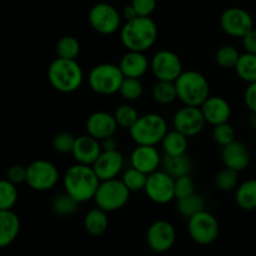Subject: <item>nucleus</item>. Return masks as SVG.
Masks as SVG:
<instances>
[{"label": "nucleus", "instance_id": "obj_31", "mask_svg": "<svg viewBox=\"0 0 256 256\" xmlns=\"http://www.w3.org/2000/svg\"><path fill=\"white\" fill-rule=\"evenodd\" d=\"M152 99L160 105H169L178 99L176 86L174 82L158 80L152 88Z\"/></svg>", "mask_w": 256, "mask_h": 256}, {"label": "nucleus", "instance_id": "obj_46", "mask_svg": "<svg viewBox=\"0 0 256 256\" xmlns=\"http://www.w3.org/2000/svg\"><path fill=\"white\" fill-rule=\"evenodd\" d=\"M138 16H139V15H138L136 10L134 9V6H132V4L126 5V6L124 8V10H122V18H124L126 22L135 19V18H138Z\"/></svg>", "mask_w": 256, "mask_h": 256}, {"label": "nucleus", "instance_id": "obj_3", "mask_svg": "<svg viewBox=\"0 0 256 256\" xmlns=\"http://www.w3.org/2000/svg\"><path fill=\"white\" fill-rule=\"evenodd\" d=\"M48 80L56 92L70 94L80 89L84 72L76 60L56 58L48 69Z\"/></svg>", "mask_w": 256, "mask_h": 256}, {"label": "nucleus", "instance_id": "obj_8", "mask_svg": "<svg viewBox=\"0 0 256 256\" xmlns=\"http://www.w3.org/2000/svg\"><path fill=\"white\" fill-rule=\"evenodd\" d=\"M188 232L196 244L210 245L219 236V222L212 212L202 210L188 219Z\"/></svg>", "mask_w": 256, "mask_h": 256}, {"label": "nucleus", "instance_id": "obj_6", "mask_svg": "<svg viewBox=\"0 0 256 256\" xmlns=\"http://www.w3.org/2000/svg\"><path fill=\"white\" fill-rule=\"evenodd\" d=\"M122 80L124 75L119 65L110 62L95 65L88 76L90 89L99 95H112L119 92Z\"/></svg>", "mask_w": 256, "mask_h": 256}, {"label": "nucleus", "instance_id": "obj_19", "mask_svg": "<svg viewBox=\"0 0 256 256\" xmlns=\"http://www.w3.org/2000/svg\"><path fill=\"white\" fill-rule=\"evenodd\" d=\"M118 129V122L114 114L106 112H95L88 118L86 132L98 140H104L106 138L114 136Z\"/></svg>", "mask_w": 256, "mask_h": 256}, {"label": "nucleus", "instance_id": "obj_47", "mask_svg": "<svg viewBox=\"0 0 256 256\" xmlns=\"http://www.w3.org/2000/svg\"><path fill=\"white\" fill-rule=\"evenodd\" d=\"M102 150H118V142L114 136L102 140Z\"/></svg>", "mask_w": 256, "mask_h": 256}, {"label": "nucleus", "instance_id": "obj_39", "mask_svg": "<svg viewBox=\"0 0 256 256\" xmlns=\"http://www.w3.org/2000/svg\"><path fill=\"white\" fill-rule=\"evenodd\" d=\"M212 139L220 146H225V145L230 144L235 140V130L229 122H224V124L215 125L214 130H212Z\"/></svg>", "mask_w": 256, "mask_h": 256}, {"label": "nucleus", "instance_id": "obj_33", "mask_svg": "<svg viewBox=\"0 0 256 256\" xmlns=\"http://www.w3.org/2000/svg\"><path fill=\"white\" fill-rule=\"evenodd\" d=\"M114 118L118 122V126L129 130L139 119V114L132 105H130L129 102H125V104L119 105L116 108Z\"/></svg>", "mask_w": 256, "mask_h": 256}, {"label": "nucleus", "instance_id": "obj_22", "mask_svg": "<svg viewBox=\"0 0 256 256\" xmlns=\"http://www.w3.org/2000/svg\"><path fill=\"white\" fill-rule=\"evenodd\" d=\"M119 68L124 78L140 79L149 70L150 62L144 52L128 50V52H125L122 59H120Z\"/></svg>", "mask_w": 256, "mask_h": 256}, {"label": "nucleus", "instance_id": "obj_28", "mask_svg": "<svg viewBox=\"0 0 256 256\" xmlns=\"http://www.w3.org/2000/svg\"><path fill=\"white\" fill-rule=\"evenodd\" d=\"M162 150L166 155H182L186 154L188 150V136L182 134L178 130L168 132L162 142Z\"/></svg>", "mask_w": 256, "mask_h": 256}, {"label": "nucleus", "instance_id": "obj_41", "mask_svg": "<svg viewBox=\"0 0 256 256\" xmlns=\"http://www.w3.org/2000/svg\"><path fill=\"white\" fill-rule=\"evenodd\" d=\"M195 192V182L190 175L175 179V199H182Z\"/></svg>", "mask_w": 256, "mask_h": 256}, {"label": "nucleus", "instance_id": "obj_16", "mask_svg": "<svg viewBox=\"0 0 256 256\" xmlns=\"http://www.w3.org/2000/svg\"><path fill=\"white\" fill-rule=\"evenodd\" d=\"M95 174L100 182L116 179L124 169V156L118 150H102L96 162L92 164Z\"/></svg>", "mask_w": 256, "mask_h": 256}, {"label": "nucleus", "instance_id": "obj_17", "mask_svg": "<svg viewBox=\"0 0 256 256\" xmlns=\"http://www.w3.org/2000/svg\"><path fill=\"white\" fill-rule=\"evenodd\" d=\"M162 155L156 146L152 145H136L130 155V164L132 168L149 175L156 172L162 165Z\"/></svg>", "mask_w": 256, "mask_h": 256}, {"label": "nucleus", "instance_id": "obj_10", "mask_svg": "<svg viewBox=\"0 0 256 256\" xmlns=\"http://www.w3.org/2000/svg\"><path fill=\"white\" fill-rule=\"evenodd\" d=\"M89 24L102 35L115 34L122 29V15L119 10L108 2H98L89 12Z\"/></svg>", "mask_w": 256, "mask_h": 256}, {"label": "nucleus", "instance_id": "obj_38", "mask_svg": "<svg viewBox=\"0 0 256 256\" xmlns=\"http://www.w3.org/2000/svg\"><path fill=\"white\" fill-rule=\"evenodd\" d=\"M238 182H239V172L230 168H225L222 172H218L215 178V184L216 188L222 192H232L236 189Z\"/></svg>", "mask_w": 256, "mask_h": 256}, {"label": "nucleus", "instance_id": "obj_2", "mask_svg": "<svg viewBox=\"0 0 256 256\" xmlns=\"http://www.w3.org/2000/svg\"><path fill=\"white\" fill-rule=\"evenodd\" d=\"M62 185H64V192L72 195L82 204L94 199L100 185V179L95 174L92 166L76 162L65 172Z\"/></svg>", "mask_w": 256, "mask_h": 256}, {"label": "nucleus", "instance_id": "obj_12", "mask_svg": "<svg viewBox=\"0 0 256 256\" xmlns=\"http://www.w3.org/2000/svg\"><path fill=\"white\" fill-rule=\"evenodd\" d=\"M150 69L158 80L175 82L180 76L182 62L180 58L172 50H159L150 60Z\"/></svg>", "mask_w": 256, "mask_h": 256}, {"label": "nucleus", "instance_id": "obj_34", "mask_svg": "<svg viewBox=\"0 0 256 256\" xmlns=\"http://www.w3.org/2000/svg\"><path fill=\"white\" fill-rule=\"evenodd\" d=\"M16 202V185L8 179L0 180V210H12Z\"/></svg>", "mask_w": 256, "mask_h": 256}, {"label": "nucleus", "instance_id": "obj_40", "mask_svg": "<svg viewBox=\"0 0 256 256\" xmlns=\"http://www.w3.org/2000/svg\"><path fill=\"white\" fill-rule=\"evenodd\" d=\"M75 139L76 138L72 132H59L55 135L54 140H52V146H54L55 152H60V154H69L72 152Z\"/></svg>", "mask_w": 256, "mask_h": 256}, {"label": "nucleus", "instance_id": "obj_42", "mask_svg": "<svg viewBox=\"0 0 256 256\" xmlns=\"http://www.w3.org/2000/svg\"><path fill=\"white\" fill-rule=\"evenodd\" d=\"M156 0H132V5L139 16H150L156 9Z\"/></svg>", "mask_w": 256, "mask_h": 256}, {"label": "nucleus", "instance_id": "obj_11", "mask_svg": "<svg viewBox=\"0 0 256 256\" xmlns=\"http://www.w3.org/2000/svg\"><path fill=\"white\" fill-rule=\"evenodd\" d=\"M144 192L155 204H168L175 199V179L164 170H156L148 175Z\"/></svg>", "mask_w": 256, "mask_h": 256}, {"label": "nucleus", "instance_id": "obj_36", "mask_svg": "<svg viewBox=\"0 0 256 256\" xmlns=\"http://www.w3.org/2000/svg\"><path fill=\"white\" fill-rule=\"evenodd\" d=\"M144 92V86L140 79H135V78H124L120 86L119 94L122 95V99L126 102H135V100L140 99Z\"/></svg>", "mask_w": 256, "mask_h": 256}, {"label": "nucleus", "instance_id": "obj_30", "mask_svg": "<svg viewBox=\"0 0 256 256\" xmlns=\"http://www.w3.org/2000/svg\"><path fill=\"white\" fill-rule=\"evenodd\" d=\"M235 72L238 76L248 84L256 82V54L244 52L240 55Z\"/></svg>", "mask_w": 256, "mask_h": 256}, {"label": "nucleus", "instance_id": "obj_43", "mask_svg": "<svg viewBox=\"0 0 256 256\" xmlns=\"http://www.w3.org/2000/svg\"><path fill=\"white\" fill-rule=\"evenodd\" d=\"M6 179L10 180L15 185L26 182V166H22V165H12V166H10L6 172Z\"/></svg>", "mask_w": 256, "mask_h": 256}, {"label": "nucleus", "instance_id": "obj_48", "mask_svg": "<svg viewBox=\"0 0 256 256\" xmlns=\"http://www.w3.org/2000/svg\"><path fill=\"white\" fill-rule=\"evenodd\" d=\"M249 125L256 130V112H252L249 116Z\"/></svg>", "mask_w": 256, "mask_h": 256}, {"label": "nucleus", "instance_id": "obj_37", "mask_svg": "<svg viewBox=\"0 0 256 256\" xmlns=\"http://www.w3.org/2000/svg\"><path fill=\"white\" fill-rule=\"evenodd\" d=\"M148 175L144 174L140 170L135 169V168L130 166L126 169L122 174V182H124L125 186L130 190V192H142L145 189L146 185Z\"/></svg>", "mask_w": 256, "mask_h": 256}, {"label": "nucleus", "instance_id": "obj_13", "mask_svg": "<svg viewBox=\"0 0 256 256\" xmlns=\"http://www.w3.org/2000/svg\"><path fill=\"white\" fill-rule=\"evenodd\" d=\"M220 26L229 36L244 38L250 30L254 29V20L245 9L229 8L220 16Z\"/></svg>", "mask_w": 256, "mask_h": 256}, {"label": "nucleus", "instance_id": "obj_18", "mask_svg": "<svg viewBox=\"0 0 256 256\" xmlns=\"http://www.w3.org/2000/svg\"><path fill=\"white\" fill-rule=\"evenodd\" d=\"M102 152V142L92 138V135L86 134L75 139L72 155L78 164L92 166V164L96 162Z\"/></svg>", "mask_w": 256, "mask_h": 256}, {"label": "nucleus", "instance_id": "obj_20", "mask_svg": "<svg viewBox=\"0 0 256 256\" xmlns=\"http://www.w3.org/2000/svg\"><path fill=\"white\" fill-rule=\"evenodd\" d=\"M206 124L212 126L229 122L232 116V106L222 96H209L200 106Z\"/></svg>", "mask_w": 256, "mask_h": 256}, {"label": "nucleus", "instance_id": "obj_25", "mask_svg": "<svg viewBox=\"0 0 256 256\" xmlns=\"http://www.w3.org/2000/svg\"><path fill=\"white\" fill-rule=\"evenodd\" d=\"M109 226V218L108 212L100 208H94L89 210L84 218V229L85 232L92 236H100L106 232Z\"/></svg>", "mask_w": 256, "mask_h": 256}, {"label": "nucleus", "instance_id": "obj_45", "mask_svg": "<svg viewBox=\"0 0 256 256\" xmlns=\"http://www.w3.org/2000/svg\"><path fill=\"white\" fill-rule=\"evenodd\" d=\"M242 39V46H244L245 52L250 54H256V30L252 29L245 35Z\"/></svg>", "mask_w": 256, "mask_h": 256}, {"label": "nucleus", "instance_id": "obj_24", "mask_svg": "<svg viewBox=\"0 0 256 256\" xmlns=\"http://www.w3.org/2000/svg\"><path fill=\"white\" fill-rule=\"evenodd\" d=\"M162 166L170 176L178 179L184 175H189L192 170V160L186 154L182 155H166L162 158Z\"/></svg>", "mask_w": 256, "mask_h": 256}, {"label": "nucleus", "instance_id": "obj_7", "mask_svg": "<svg viewBox=\"0 0 256 256\" xmlns=\"http://www.w3.org/2000/svg\"><path fill=\"white\" fill-rule=\"evenodd\" d=\"M130 190L125 186L122 180L110 179L100 182L94 202L98 208L106 212L120 210L128 204L130 198Z\"/></svg>", "mask_w": 256, "mask_h": 256}, {"label": "nucleus", "instance_id": "obj_9", "mask_svg": "<svg viewBox=\"0 0 256 256\" xmlns=\"http://www.w3.org/2000/svg\"><path fill=\"white\" fill-rule=\"evenodd\" d=\"M59 170L48 160H35L26 166V184L35 192H49L59 182Z\"/></svg>", "mask_w": 256, "mask_h": 256}, {"label": "nucleus", "instance_id": "obj_27", "mask_svg": "<svg viewBox=\"0 0 256 256\" xmlns=\"http://www.w3.org/2000/svg\"><path fill=\"white\" fill-rule=\"evenodd\" d=\"M80 202L75 200L66 192L58 194L52 200V210L55 215L62 218H68L74 215L79 209Z\"/></svg>", "mask_w": 256, "mask_h": 256}, {"label": "nucleus", "instance_id": "obj_1", "mask_svg": "<svg viewBox=\"0 0 256 256\" xmlns=\"http://www.w3.org/2000/svg\"><path fill=\"white\" fill-rule=\"evenodd\" d=\"M158 25L150 16H138L125 22L120 29V40L126 50L145 52L156 42Z\"/></svg>", "mask_w": 256, "mask_h": 256}, {"label": "nucleus", "instance_id": "obj_44", "mask_svg": "<svg viewBox=\"0 0 256 256\" xmlns=\"http://www.w3.org/2000/svg\"><path fill=\"white\" fill-rule=\"evenodd\" d=\"M244 102L250 112H256V82H250L245 89Z\"/></svg>", "mask_w": 256, "mask_h": 256}, {"label": "nucleus", "instance_id": "obj_14", "mask_svg": "<svg viewBox=\"0 0 256 256\" xmlns=\"http://www.w3.org/2000/svg\"><path fill=\"white\" fill-rule=\"evenodd\" d=\"M176 240V232L172 222L166 220H156L149 226L146 232L148 246L154 252H166L174 246Z\"/></svg>", "mask_w": 256, "mask_h": 256}, {"label": "nucleus", "instance_id": "obj_23", "mask_svg": "<svg viewBox=\"0 0 256 256\" xmlns=\"http://www.w3.org/2000/svg\"><path fill=\"white\" fill-rule=\"evenodd\" d=\"M19 232V216L12 210H0V249L12 245Z\"/></svg>", "mask_w": 256, "mask_h": 256}, {"label": "nucleus", "instance_id": "obj_29", "mask_svg": "<svg viewBox=\"0 0 256 256\" xmlns=\"http://www.w3.org/2000/svg\"><path fill=\"white\" fill-rule=\"evenodd\" d=\"M176 209L182 216L189 219V218L194 216L198 212L205 210V199L202 198V195L194 192V194L189 195L186 198L178 199Z\"/></svg>", "mask_w": 256, "mask_h": 256}, {"label": "nucleus", "instance_id": "obj_35", "mask_svg": "<svg viewBox=\"0 0 256 256\" xmlns=\"http://www.w3.org/2000/svg\"><path fill=\"white\" fill-rule=\"evenodd\" d=\"M239 50L232 45H224L219 48V50L215 54V60L218 65L222 69H235L240 58Z\"/></svg>", "mask_w": 256, "mask_h": 256}, {"label": "nucleus", "instance_id": "obj_4", "mask_svg": "<svg viewBox=\"0 0 256 256\" xmlns=\"http://www.w3.org/2000/svg\"><path fill=\"white\" fill-rule=\"evenodd\" d=\"M178 99L188 106L200 108L210 96V85L206 78L196 70H186L175 80Z\"/></svg>", "mask_w": 256, "mask_h": 256}, {"label": "nucleus", "instance_id": "obj_5", "mask_svg": "<svg viewBox=\"0 0 256 256\" xmlns=\"http://www.w3.org/2000/svg\"><path fill=\"white\" fill-rule=\"evenodd\" d=\"M168 122L162 115L149 112L139 116L134 125L129 129L130 136L136 145H152L156 146L162 144V139L168 134Z\"/></svg>", "mask_w": 256, "mask_h": 256}, {"label": "nucleus", "instance_id": "obj_32", "mask_svg": "<svg viewBox=\"0 0 256 256\" xmlns=\"http://www.w3.org/2000/svg\"><path fill=\"white\" fill-rule=\"evenodd\" d=\"M56 54L58 58L76 60L78 55L80 54L79 40L72 35L62 36L56 44Z\"/></svg>", "mask_w": 256, "mask_h": 256}, {"label": "nucleus", "instance_id": "obj_26", "mask_svg": "<svg viewBox=\"0 0 256 256\" xmlns=\"http://www.w3.org/2000/svg\"><path fill=\"white\" fill-rule=\"evenodd\" d=\"M235 200L239 208L246 212H252L256 209V180L250 179L242 182L236 188Z\"/></svg>", "mask_w": 256, "mask_h": 256}, {"label": "nucleus", "instance_id": "obj_21", "mask_svg": "<svg viewBox=\"0 0 256 256\" xmlns=\"http://www.w3.org/2000/svg\"><path fill=\"white\" fill-rule=\"evenodd\" d=\"M222 159L225 168H230L240 172L249 166L250 152L244 142L234 140L230 144L222 146Z\"/></svg>", "mask_w": 256, "mask_h": 256}, {"label": "nucleus", "instance_id": "obj_15", "mask_svg": "<svg viewBox=\"0 0 256 256\" xmlns=\"http://www.w3.org/2000/svg\"><path fill=\"white\" fill-rule=\"evenodd\" d=\"M205 124H206V122H205L202 109L198 106L185 105L184 108L175 112L174 119H172L174 129L188 138L200 134L204 130Z\"/></svg>", "mask_w": 256, "mask_h": 256}]
</instances>
